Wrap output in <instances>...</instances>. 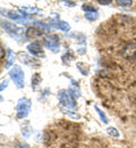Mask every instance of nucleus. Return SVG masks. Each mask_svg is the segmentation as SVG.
<instances>
[{"label": "nucleus", "instance_id": "17", "mask_svg": "<svg viewBox=\"0 0 136 148\" xmlns=\"http://www.w3.org/2000/svg\"><path fill=\"white\" fill-rule=\"evenodd\" d=\"M107 133L109 134V136H111V137H119V132H118V130L116 128H114V127H109L108 129H107Z\"/></svg>", "mask_w": 136, "mask_h": 148}, {"label": "nucleus", "instance_id": "5", "mask_svg": "<svg viewBox=\"0 0 136 148\" xmlns=\"http://www.w3.org/2000/svg\"><path fill=\"white\" fill-rule=\"evenodd\" d=\"M44 47L50 49L53 53H58L59 50V37L56 34H51L44 38Z\"/></svg>", "mask_w": 136, "mask_h": 148}, {"label": "nucleus", "instance_id": "19", "mask_svg": "<svg viewBox=\"0 0 136 148\" xmlns=\"http://www.w3.org/2000/svg\"><path fill=\"white\" fill-rule=\"evenodd\" d=\"M117 3L120 7H129L133 3V1H131V0H117Z\"/></svg>", "mask_w": 136, "mask_h": 148}, {"label": "nucleus", "instance_id": "13", "mask_svg": "<svg viewBox=\"0 0 136 148\" xmlns=\"http://www.w3.org/2000/svg\"><path fill=\"white\" fill-rule=\"evenodd\" d=\"M84 17L87 19L89 22H93L99 17V13L97 12H92V13H85Z\"/></svg>", "mask_w": 136, "mask_h": 148}, {"label": "nucleus", "instance_id": "18", "mask_svg": "<svg viewBox=\"0 0 136 148\" xmlns=\"http://www.w3.org/2000/svg\"><path fill=\"white\" fill-rule=\"evenodd\" d=\"M94 108H95V111L97 112V115L100 116V119H101V121H102L103 123H108V119H107V116H106V114H104L103 112L101 111V110H100V108H99L97 106H95Z\"/></svg>", "mask_w": 136, "mask_h": 148}, {"label": "nucleus", "instance_id": "21", "mask_svg": "<svg viewBox=\"0 0 136 148\" xmlns=\"http://www.w3.org/2000/svg\"><path fill=\"white\" fill-rule=\"evenodd\" d=\"M62 111L65 112L67 115H69V116H72L73 119H79V115L78 114H74L75 112H70V111H68V108H62Z\"/></svg>", "mask_w": 136, "mask_h": 148}, {"label": "nucleus", "instance_id": "23", "mask_svg": "<svg viewBox=\"0 0 136 148\" xmlns=\"http://www.w3.org/2000/svg\"><path fill=\"white\" fill-rule=\"evenodd\" d=\"M97 2L100 3V5H109V3H111V0H97Z\"/></svg>", "mask_w": 136, "mask_h": 148}, {"label": "nucleus", "instance_id": "22", "mask_svg": "<svg viewBox=\"0 0 136 148\" xmlns=\"http://www.w3.org/2000/svg\"><path fill=\"white\" fill-rule=\"evenodd\" d=\"M65 6H69V7H75L76 6V2L75 1H64Z\"/></svg>", "mask_w": 136, "mask_h": 148}, {"label": "nucleus", "instance_id": "9", "mask_svg": "<svg viewBox=\"0 0 136 148\" xmlns=\"http://www.w3.org/2000/svg\"><path fill=\"white\" fill-rule=\"evenodd\" d=\"M41 34H42V32L34 27H30L26 31V38H28V39H35V38L40 37Z\"/></svg>", "mask_w": 136, "mask_h": 148}, {"label": "nucleus", "instance_id": "26", "mask_svg": "<svg viewBox=\"0 0 136 148\" xmlns=\"http://www.w3.org/2000/svg\"><path fill=\"white\" fill-rule=\"evenodd\" d=\"M22 148H31V147H28L27 145H24V146H23V147H22Z\"/></svg>", "mask_w": 136, "mask_h": 148}, {"label": "nucleus", "instance_id": "4", "mask_svg": "<svg viewBox=\"0 0 136 148\" xmlns=\"http://www.w3.org/2000/svg\"><path fill=\"white\" fill-rule=\"evenodd\" d=\"M121 57L127 60L136 59V42H129L121 49Z\"/></svg>", "mask_w": 136, "mask_h": 148}, {"label": "nucleus", "instance_id": "14", "mask_svg": "<svg viewBox=\"0 0 136 148\" xmlns=\"http://www.w3.org/2000/svg\"><path fill=\"white\" fill-rule=\"evenodd\" d=\"M14 59H15V54H14L12 50H9V51H8V59H7V63H6L5 67H6V69H9V67L12 66Z\"/></svg>", "mask_w": 136, "mask_h": 148}, {"label": "nucleus", "instance_id": "24", "mask_svg": "<svg viewBox=\"0 0 136 148\" xmlns=\"http://www.w3.org/2000/svg\"><path fill=\"white\" fill-rule=\"evenodd\" d=\"M7 84H8V81H7V80H6V81H3V82H2V86H1V88H0V90L2 91L5 88H7Z\"/></svg>", "mask_w": 136, "mask_h": 148}, {"label": "nucleus", "instance_id": "25", "mask_svg": "<svg viewBox=\"0 0 136 148\" xmlns=\"http://www.w3.org/2000/svg\"><path fill=\"white\" fill-rule=\"evenodd\" d=\"M3 48H1V59H3Z\"/></svg>", "mask_w": 136, "mask_h": 148}, {"label": "nucleus", "instance_id": "6", "mask_svg": "<svg viewBox=\"0 0 136 148\" xmlns=\"http://www.w3.org/2000/svg\"><path fill=\"white\" fill-rule=\"evenodd\" d=\"M18 56H20V60H22L25 65H27V66H30V67L38 69L40 66V62L38 59H35L33 56L27 55V54H25V53H20Z\"/></svg>", "mask_w": 136, "mask_h": 148}, {"label": "nucleus", "instance_id": "3", "mask_svg": "<svg viewBox=\"0 0 136 148\" xmlns=\"http://www.w3.org/2000/svg\"><path fill=\"white\" fill-rule=\"evenodd\" d=\"M9 76L13 80V82L16 84L17 88H23L24 87V72L20 66H14L9 71Z\"/></svg>", "mask_w": 136, "mask_h": 148}, {"label": "nucleus", "instance_id": "2", "mask_svg": "<svg viewBox=\"0 0 136 148\" xmlns=\"http://www.w3.org/2000/svg\"><path fill=\"white\" fill-rule=\"evenodd\" d=\"M31 110V100L28 98H20L17 103V117L18 119H25L27 117Z\"/></svg>", "mask_w": 136, "mask_h": 148}, {"label": "nucleus", "instance_id": "11", "mask_svg": "<svg viewBox=\"0 0 136 148\" xmlns=\"http://www.w3.org/2000/svg\"><path fill=\"white\" fill-rule=\"evenodd\" d=\"M41 83V75L40 74H34L32 76V87H33V90H37L39 84Z\"/></svg>", "mask_w": 136, "mask_h": 148}, {"label": "nucleus", "instance_id": "7", "mask_svg": "<svg viewBox=\"0 0 136 148\" xmlns=\"http://www.w3.org/2000/svg\"><path fill=\"white\" fill-rule=\"evenodd\" d=\"M27 50L30 51V54L32 56H37V57L44 56L43 49H42V46H41V42L40 41H33L32 43H30L27 46Z\"/></svg>", "mask_w": 136, "mask_h": 148}, {"label": "nucleus", "instance_id": "12", "mask_svg": "<svg viewBox=\"0 0 136 148\" xmlns=\"http://www.w3.org/2000/svg\"><path fill=\"white\" fill-rule=\"evenodd\" d=\"M76 67H77L78 71L83 74V75H87L89 74V67H87L86 64H84V63H77L76 64Z\"/></svg>", "mask_w": 136, "mask_h": 148}, {"label": "nucleus", "instance_id": "8", "mask_svg": "<svg viewBox=\"0 0 136 148\" xmlns=\"http://www.w3.org/2000/svg\"><path fill=\"white\" fill-rule=\"evenodd\" d=\"M2 26L5 27V30H6L12 37L17 38L18 34L22 33V30L18 29V27H16V26H15L14 24H12V23H5V24H2Z\"/></svg>", "mask_w": 136, "mask_h": 148}, {"label": "nucleus", "instance_id": "10", "mask_svg": "<svg viewBox=\"0 0 136 148\" xmlns=\"http://www.w3.org/2000/svg\"><path fill=\"white\" fill-rule=\"evenodd\" d=\"M53 25H55L56 27L60 29L61 31H64V32H68V31L70 30V25H69L67 22H64V21H57V22L53 23Z\"/></svg>", "mask_w": 136, "mask_h": 148}, {"label": "nucleus", "instance_id": "1", "mask_svg": "<svg viewBox=\"0 0 136 148\" xmlns=\"http://www.w3.org/2000/svg\"><path fill=\"white\" fill-rule=\"evenodd\" d=\"M58 99L62 104V106L68 110H73L76 107V101L74 99V96L69 90H60L58 92Z\"/></svg>", "mask_w": 136, "mask_h": 148}, {"label": "nucleus", "instance_id": "16", "mask_svg": "<svg viewBox=\"0 0 136 148\" xmlns=\"http://www.w3.org/2000/svg\"><path fill=\"white\" fill-rule=\"evenodd\" d=\"M82 9H83L85 13H92V12H97L95 7H94V6H92V5H90V3H84V5L82 6Z\"/></svg>", "mask_w": 136, "mask_h": 148}, {"label": "nucleus", "instance_id": "15", "mask_svg": "<svg viewBox=\"0 0 136 148\" xmlns=\"http://www.w3.org/2000/svg\"><path fill=\"white\" fill-rule=\"evenodd\" d=\"M31 125H30V123L28 122H26L25 123V127H23L22 128V133H23V136L24 137H28L30 134H31Z\"/></svg>", "mask_w": 136, "mask_h": 148}, {"label": "nucleus", "instance_id": "20", "mask_svg": "<svg viewBox=\"0 0 136 148\" xmlns=\"http://www.w3.org/2000/svg\"><path fill=\"white\" fill-rule=\"evenodd\" d=\"M24 12H27V14H34V13H40V10L38 9V8H31V7H24V8H22Z\"/></svg>", "mask_w": 136, "mask_h": 148}]
</instances>
